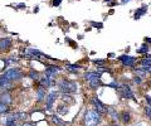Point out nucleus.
Wrapping results in <instances>:
<instances>
[{
  "instance_id": "f257e3e1",
  "label": "nucleus",
  "mask_w": 151,
  "mask_h": 126,
  "mask_svg": "<svg viewBox=\"0 0 151 126\" xmlns=\"http://www.w3.org/2000/svg\"><path fill=\"white\" fill-rule=\"evenodd\" d=\"M101 122V114L96 110H89L84 115V124L86 126H98Z\"/></svg>"
},
{
  "instance_id": "f03ea898",
  "label": "nucleus",
  "mask_w": 151,
  "mask_h": 126,
  "mask_svg": "<svg viewBox=\"0 0 151 126\" xmlns=\"http://www.w3.org/2000/svg\"><path fill=\"white\" fill-rule=\"evenodd\" d=\"M58 87L60 88V91L63 93H74L77 92V83L73 81H67V80H62L58 83Z\"/></svg>"
},
{
  "instance_id": "7ed1b4c3",
  "label": "nucleus",
  "mask_w": 151,
  "mask_h": 126,
  "mask_svg": "<svg viewBox=\"0 0 151 126\" xmlns=\"http://www.w3.org/2000/svg\"><path fill=\"white\" fill-rule=\"evenodd\" d=\"M22 77H23V74L18 68L8 69V71L1 76V78H5V80H8V81H18V80H20Z\"/></svg>"
},
{
  "instance_id": "20e7f679",
  "label": "nucleus",
  "mask_w": 151,
  "mask_h": 126,
  "mask_svg": "<svg viewBox=\"0 0 151 126\" xmlns=\"http://www.w3.org/2000/svg\"><path fill=\"white\" fill-rule=\"evenodd\" d=\"M120 92H121V96L124 97V99H129V100H136L135 99V96H134V93H132L131 91V88L129 86H121L120 87Z\"/></svg>"
},
{
  "instance_id": "39448f33",
  "label": "nucleus",
  "mask_w": 151,
  "mask_h": 126,
  "mask_svg": "<svg viewBox=\"0 0 151 126\" xmlns=\"http://www.w3.org/2000/svg\"><path fill=\"white\" fill-rule=\"evenodd\" d=\"M91 101H92V104L96 106V111H98L100 114H105V112H107V107L103 105L102 102L97 99V97H93Z\"/></svg>"
},
{
  "instance_id": "423d86ee",
  "label": "nucleus",
  "mask_w": 151,
  "mask_h": 126,
  "mask_svg": "<svg viewBox=\"0 0 151 126\" xmlns=\"http://www.w3.org/2000/svg\"><path fill=\"white\" fill-rule=\"evenodd\" d=\"M60 67L58 66H49L48 68H47V71H45V76H48L52 81H53V78L55 77V73H58L60 71Z\"/></svg>"
},
{
  "instance_id": "0eeeda50",
  "label": "nucleus",
  "mask_w": 151,
  "mask_h": 126,
  "mask_svg": "<svg viewBox=\"0 0 151 126\" xmlns=\"http://www.w3.org/2000/svg\"><path fill=\"white\" fill-rule=\"evenodd\" d=\"M12 48V39L10 38H1L0 39V50L5 52Z\"/></svg>"
},
{
  "instance_id": "6e6552de",
  "label": "nucleus",
  "mask_w": 151,
  "mask_h": 126,
  "mask_svg": "<svg viewBox=\"0 0 151 126\" xmlns=\"http://www.w3.org/2000/svg\"><path fill=\"white\" fill-rule=\"evenodd\" d=\"M57 97H58V92H55V91L50 92L48 95V97H47V110L52 109V105H53V102L55 101Z\"/></svg>"
},
{
  "instance_id": "1a4fd4ad",
  "label": "nucleus",
  "mask_w": 151,
  "mask_h": 126,
  "mask_svg": "<svg viewBox=\"0 0 151 126\" xmlns=\"http://www.w3.org/2000/svg\"><path fill=\"white\" fill-rule=\"evenodd\" d=\"M119 59L125 64V66L134 67V64H135V58L134 57H130V55H121Z\"/></svg>"
},
{
  "instance_id": "9d476101",
  "label": "nucleus",
  "mask_w": 151,
  "mask_h": 126,
  "mask_svg": "<svg viewBox=\"0 0 151 126\" xmlns=\"http://www.w3.org/2000/svg\"><path fill=\"white\" fill-rule=\"evenodd\" d=\"M14 121H15V119H14L13 114L6 115V116H4V117H1V122H3V125H5V126H13Z\"/></svg>"
},
{
  "instance_id": "9b49d317",
  "label": "nucleus",
  "mask_w": 151,
  "mask_h": 126,
  "mask_svg": "<svg viewBox=\"0 0 151 126\" xmlns=\"http://www.w3.org/2000/svg\"><path fill=\"white\" fill-rule=\"evenodd\" d=\"M0 101L4 102V104H6V105H10L12 104V96H10V93L9 92H4L1 93V96H0Z\"/></svg>"
},
{
  "instance_id": "f8f14e48",
  "label": "nucleus",
  "mask_w": 151,
  "mask_h": 126,
  "mask_svg": "<svg viewBox=\"0 0 151 126\" xmlns=\"http://www.w3.org/2000/svg\"><path fill=\"white\" fill-rule=\"evenodd\" d=\"M12 87V81H8L5 78H0V90H9Z\"/></svg>"
},
{
  "instance_id": "ddd939ff",
  "label": "nucleus",
  "mask_w": 151,
  "mask_h": 126,
  "mask_svg": "<svg viewBox=\"0 0 151 126\" xmlns=\"http://www.w3.org/2000/svg\"><path fill=\"white\" fill-rule=\"evenodd\" d=\"M84 78H86L87 81L93 80V78H101V73L100 72H88L84 74Z\"/></svg>"
},
{
  "instance_id": "4468645a",
  "label": "nucleus",
  "mask_w": 151,
  "mask_h": 126,
  "mask_svg": "<svg viewBox=\"0 0 151 126\" xmlns=\"http://www.w3.org/2000/svg\"><path fill=\"white\" fill-rule=\"evenodd\" d=\"M146 12H147V6H142V8H140L137 9V10L135 12V19H140L141 17L144 15V14H146Z\"/></svg>"
},
{
  "instance_id": "2eb2a0df",
  "label": "nucleus",
  "mask_w": 151,
  "mask_h": 126,
  "mask_svg": "<svg viewBox=\"0 0 151 126\" xmlns=\"http://www.w3.org/2000/svg\"><path fill=\"white\" fill-rule=\"evenodd\" d=\"M44 96H45V92H44V86H40L38 88V102L43 101L44 100Z\"/></svg>"
},
{
  "instance_id": "dca6fc26",
  "label": "nucleus",
  "mask_w": 151,
  "mask_h": 126,
  "mask_svg": "<svg viewBox=\"0 0 151 126\" xmlns=\"http://www.w3.org/2000/svg\"><path fill=\"white\" fill-rule=\"evenodd\" d=\"M89 86H91L92 88H96L98 86H101L100 78H93V80H89Z\"/></svg>"
},
{
  "instance_id": "f3484780",
  "label": "nucleus",
  "mask_w": 151,
  "mask_h": 126,
  "mask_svg": "<svg viewBox=\"0 0 151 126\" xmlns=\"http://www.w3.org/2000/svg\"><path fill=\"white\" fill-rule=\"evenodd\" d=\"M40 83H42V86L49 87V86H50V83H52V80H50V78H49L48 76H45V77H43V78H42Z\"/></svg>"
},
{
  "instance_id": "a211bd4d",
  "label": "nucleus",
  "mask_w": 151,
  "mask_h": 126,
  "mask_svg": "<svg viewBox=\"0 0 151 126\" xmlns=\"http://www.w3.org/2000/svg\"><path fill=\"white\" fill-rule=\"evenodd\" d=\"M121 117H122V121H124V124H129L130 121H131V115H130L129 112H122Z\"/></svg>"
},
{
  "instance_id": "6ab92c4d",
  "label": "nucleus",
  "mask_w": 151,
  "mask_h": 126,
  "mask_svg": "<svg viewBox=\"0 0 151 126\" xmlns=\"http://www.w3.org/2000/svg\"><path fill=\"white\" fill-rule=\"evenodd\" d=\"M52 121H53L54 124L59 125V126H67V122H64V121H62L59 117H57V116H53V117H52Z\"/></svg>"
},
{
  "instance_id": "aec40b11",
  "label": "nucleus",
  "mask_w": 151,
  "mask_h": 126,
  "mask_svg": "<svg viewBox=\"0 0 151 126\" xmlns=\"http://www.w3.org/2000/svg\"><path fill=\"white\" fill-rule=\"evenodd\" d=\"M79 68H82L79 64H68V66H67V69H68V71H70V72H77Z\"/></svg>"
},
{
  "instance_id": "412c9836",
  "label": "nucleus",
  "mask_w": 151,
  "mask_h": 126,
  "mask_svg": "<svg viewBox=\"0 0 151 126\" xmlns=\"http://www.w3.org/2000/svg\"><path fill=\"white\" fill-rule=\"evenodd\" d=\"M8 110H9L8 109V105L0 101V114H5V112H8Z\"/></svg>"
},
{
  "instance_id": "4be33fe9",
  "label": "nucleus",
  "mask_w": 151,
  "mask_h": 126,
  "mask_svg": "<svg viewBox=\"0 0 151 126\" xmlns=\"http://www.w3.org/2000/svg\"><path fill=\"white\" fill-rule=\"evenodd\" d=\"M149 49H150L149 45H147V44H144V45H141L140 48L137 49V52H139V53H147Z\"/></svg>"
},
{
  "instance_id": "5701e85b",
  "label": "nucleus",
  "mask_w": 151,
  "mask_h": 126,
  "mask_svg": "<svg viewBox=\"0 0 151 126\" xmlns=\"http://www.w3.org/2000/svg\"><path fill=\"white\" fill-rule=\"evenodd\" d=\"M107 112L112 116V119H117V117H119V115H117V112H116L115 110H112V109H107Z\"/></svg>"
},
{
  "instance_id": "b1692460",
  "label": "nucleus",
  "mask_w": 151,
  "mask_h": 126,
  "mask_svg": "<svg viewBox=\"0 0 151 126\" xmlns=\"http://www.w3.org/2000/svg\"><path fill=\"white\" fill-rule=\"evenodd\" d=\"M147 64H151V58H145L141 60V66H147Z\"/></svg>"
},
{
  "instance_id": "393cba45",
  "label": "nucleus",
  "mask_w": 151,
  "mask_h": 126,
  "mask_svg": "<svg viewBox=\"0 0 151 126\" xmlns=\"http://www.w3.org/2000/svg\"><path fill=\"white\" fill-rule=\"evenodd\" d=\"M58 112H60V114H65V112H68V109H67V106H59L58 107Z\"/></svg>"
},
{
  "instance_id": "a878e982",
  "label": "nucleus",
  "mask_w": 151,
  "mask_h": 126,
  "mask_svg": "<svg viewBox=\"0 0 151 126\" xmlns=\"http://www.w3.org/2000/svg\"><path fill=\"white\" fill-rule=\"evenodd\" d=\"M29 77H30V78H33V80H38V78H39V76H38V73H37V72H34V71H32V72L29 73Z\"/></svg>"
},
{
  "instance_id": "bb28decb",
  "label": "nucleus",
  "mask_w": 151,
  "mask_h": 126,
  "mask_svg": "<svg viewBox=\"0 0 151 126\" xmlns=\"http://www.w3.org/2000/svg\"><path fill=\"white\" fill-rule=\"evenodd\" d=\"M145 114H146V116H149V117L151 119V106L145 107Z\"/></svg>"
},
{
  "instance_id": "cd10ccee",
  "label": "nucleus",
  "mask_w": 151,
  "mask_h": 126,
  "mask_svg": "<svg viewBox=\"0 0 151 126\" xmlns=\"http://www.w3.org/2000/svg\"><path fill=\"white\" fill-rule=\"evenodd\" d=\"M91 24L93 25V27H98V28H102L103 25H102V23H94V22H92Z\"/></svg>"
},
{
  "instance_id": "c85d7f7f",
  "label": "nucleus",
  "mask_w": 151,
  "mask_h": 126,
  "mask_svg": "<svg viewBox=\"0 0 151 126\" xmlns=\"http://www.w3.org/2000/svg\"><path fill=\"white\" fill-rule=\"evenodd\" d=\"M60 3H62V0H53V5L54 6H58Z\"/></svg>"
},
{
  "instance_id": "c756f323",
  "label": "nucleus",
  "mask_w": 151,
  "mask_h": 126,
  "mask_svg": "<svg viewBox=\"0 0 151 126\" xmlns=\"http://www.w3.org/2000/svg\"><path fill=\"white\" fill-rule=\"evenodd\" d=\"M94 63H96V64H103V63H105V60H94Z\"/></svg>"
},
{
  "instance_id": "7c9ffc66",
  "label": "nucleus",
  "mask_w": 151,
  "mask_h": 126,
  "mask_svg": "<svg viewBox=\"0 0 151 126\" xmlns=\"http://www.w3.org/2000/svg\"><path fill=\"white\" fill-rule=\"evenodd\" d=\"M14 62H15V59H8L5 63H6V64H10V63H14Z\"/></svg>"
},
{
  "instance_id": "2f4dec72",
  "label": "nucleus",
  "mask_w": 151,
  "mask_h": 126,
  "mask_svg": "<svg viewBox=\"0 0 151 126\" xmlns=\"http://www.w3.org/2000/svg\"><path fill=\"white\" fill-rule=\"evenodd\" d=\"M134 82H135V83H141V80H140V77H136L135 80H134Z\"/></svg>"
},
{
  "instance_id": "473e14b6",
  "label": "nucleus",
  "mask_w": 151,
  "mask_h": 126,
  "mask_svg": "<svg viewBox=\"0 0 151 126\" xmlns=\"http://www.w3.org/2000/svg\"><path fill=\"white\" fill-rule=\"evenodd\" d=\"M146 101H147V102H149V105L151 106V97H150V96H146Z\"/></svg>"
},
{
  "instance_id": "72a5a7b5",
  "label": "nucleus",
  "mask_w": 151,
  "mask_h": 126,
  "mask_svg": "<svg viewBox=\"0 0 151 126\" xmlns=\"http://www.w3.org/2000/svg\"><path fill=\"white\" fill-rule=\"evenodd\" d=\"M22 126H34V125H33V124H25V122H24Z\"/></svg>"
},
{
  "instance_id": "f704fd0d",
  "label": "nucleus",
  "mask_w": 151,
  "mask_h": 126,
  "mask_svg": "<svg viewBox=\"0 0 151 126\" xmlns=\"http://www.w3.org/2000/svg\"><path fill=\"white\" fill-rule=\"evenodd\" d=\"M145 40H146V42H149V43L151 44V38H145Z\"/></svg>"
},
{
  "instance_id": "c9c22d12",
  "label": "nucleus",
  "mask_w": 151,
  "mask_h": 126,
  "mask_svg": "<svg viewBox=\"0 0 151 126\" xmlns=\"http://www.w3.org/2000/svg\"><path fill=\"white\" fill-rule=\"evenodd\" d=\"M130 0H122V4H126V3H129Z\"/></svg>"
},
{
  "instance_id": "e433bc0d",
  "label": "nucleus",
  "mask_w": 151,
  "mask_h": 126,
  "mask_svg": "<svg viewBox=\"0 0 151 126\" xmlns=\"http://www.w3.org/2000/svg\"><path fill=\"white\" fill-rule=\"evenodd\" d=\"M136 126H145L144 124H139V125H136Z\"/></svg>"
},
{
  "instance_id": "4c0bfd02",
  "label": "nucleus",
  "mask_w": 151,
  "mask_h": 126,
  "mask_svg": "<svg viewBox=\"0 0 151 126\" xmlns=\"http://www.w3.org/2000/svg\"><path fill=\"white\" fill-rule=\"evenodd\" d=\"M112 126H119V125H112Z\"/></svg>"
},
{
  "instance_id": "58836bf2",
  "label": "nucleus",
  "mask_w": 151,
  "mask_h": 126,
  "mask_svg": "<svg viewBox=\"0 0 151 126\" xmlns=\"http://www.w3.org/2000/svg\"><path fill=\"white\" fill-rule=\"evenodd\" d=\"M105 1H110V0H105Z\"/></svg>"
}]
</instances>
